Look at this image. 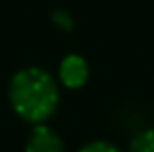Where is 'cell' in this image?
<instances>
[{"mask_svg":"<svg viewBox=\"0 0 154 152\" xmlns=\"http://www.w3.org/2000/svg\"><path fill=\"white\" fill-rule=\"evenodd\" d=\"M10 102L22 119L43 123L59 105V88L49 72L41 68H26L12 78Z\"/></svg>","mask_w":154,"mask_h":152,"instance_id":"6da1fadb","label":"cell"},{"mask_svg":"<svg viewBox=\"0 0 154 152\" xmlns=\"http://www.w3.org/2000/svg\"><path fill=\"white\" fill-rule=\"evenodd\" d=\"M59 76L60 82L66 88H80L86 84L88 76H90V68H88L86 61L78 55H68L63 59L59 66Z\"/></svg>","mask_w":154,"mask_h":152,"instance_id":"7a4b0ae2","label":"cell"},{"mask_svg":"<svg viewBox=\"0 0 154 152\" xmlns=\"http://www.w3.org/2000/svg\"><path fill=\"white\" fill-rule=\"evenodd\" d=\"M26 152H64L60 137L45 125L33 127L26 144Z\"/></svg>","mask_w":154,"mask_h":152,"instance_id":"3957f363","label":"cell"},{"mask_svg":"<svg viewBox=\"0 0 154 152\" xmlns=\"http://www.w3.org/2000/svg\"><path fill=\"white\" fill-rule=\"evenodd\" d=\"M129 152H154V129H144L135 135Z\"/></svg>","mask_w":154,"mask_h":152,"instance_id":"277c9868","label":"cell"},{"mask_svg":"<svg viewBox=\"0 0 154 152\" xmlns=\"http://www.w3.org/2000/svg\"><path fill=\"white\" fill-rule=\"evenodd\" d=\"M78 152H121L117 148L115 144H111V142H105V141H96V142H90V144H86L82 150Z\"/></svg>","mask_w":154,"mask_h":152,"instance_id":"5b68a950","label":"cell"},{"mask_svg":"<svg viewBox=\"0 0 154 152\" xmlns=\"http://www.w3.org/2000/svg\"><path fill=\"white\" fill-rule=\"evenodd\" d=\"M55 20H57V22H60V26L66 27V29H68V27H72V22L68 20V16L64 14V12H57V14H55Z\"/></svg>","mask_w":154,"mask_h":152,"instance_id":"8992f818","label":"cell"}]
</instances>
